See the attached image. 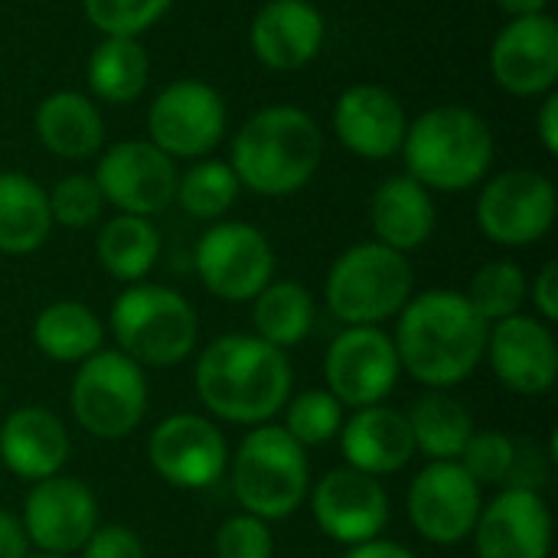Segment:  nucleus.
Returning <instances> with one entry per match:
<instances>
[{"instance_id": "1", "label": "nucleus", "mask_w": 558, "mask_h": 558, "mask_svg": "<svg viewBox=\"0 0 558 558\" xmlns=\"http://www.w3.org/2000/svg\"><path fill=\"white\" fill-rule=\"evenodd\" d=\"M490 324L471 307L468 294L432 288L412 294L399 311L396 353L399 366L428 389H451L474 376L484 360Z\"/></svg>"}, {"instance_id": "2", "label": "nucleus", "mask_w": 558, "mask_h": 558, "mask_svg": "<svg viewBox=\"0 0 558 558\" xmlns=\"http://www.w3.org/2000/svg\"><path fill=\"white\" fill-rule=\"evenodd\" d=\"M196 396L209 415L229 425H268L291 399L284 350L255 333H226L196 360Z\"/></svg>"}, {"instance_id": "3", "label": "nucleus", "mask_w": 558, "mask_h": 558, "mask_svg": "<svg viewBox=\"0 0 558 558\" xmlns=\"http://www.w3.org/2000/svg\"><path fill=\"white\" fill-rule=\"evenodd\" d=\"M324 128L298 105H268L232 134L229 167L242 190L255 196H291L304 190L324 163Z\"/></svg>"}, {"instance_id": "4", "label": "nucleus", "mask_w": 558, "mask_h": 558, "mask_svg": "<svg viewBox=\"0 0 558 558\" xmlns=\"http://www.w3.org/2000/svg\"><path fill=\"white\" fill-rule=\"evenodd\" d=\"M405 173L428 193H464L487 180L494 167V131L464 105H435L409 118L402 141Z\"/></svg>"}, {"instance_id": "5", "label": "nucleus", "mask_w": 558, "mask_h": 558, "mask_svg": "<svg viewBox=\"0 0 558 558\" xmlns=\"http://www.w3.org/2000/svg\"><path fill=\"white\" fill-rule=\"evenodd\" d=\"M108 324L118 350L128 360H134L141 369L144 366L163 369L183 363L196 350V337H199V320L193 304L180 291L150 281L128 284L114 298Z\"/></svg>"}, {"instance_id": "6", "label": "nucleus", "mask_w": 558, "mask_h": 558, "mask_svg": "<svg viewBox=\"0 0 558 558\" xmlns=\"http://www.w3.org/2000/svg\"><path fill=\"white\" fill-rule=\"evenodd\" d=\"M415 288L412 265L402 252L379 242H360L337 255L327 271L324 301L347 327H379L399 317Z\"/></svg>"}, {"instance_id": "7", "label": "nucleus", "mask_w": 558, "mask_h": 558, "mask_svg": "<svg viewBox=\"0 0 558 558\" xmlns=\"http://www.w3.org/2000/svg\"><path fill=\"white\" fill-rule=\"evenodd\" d=\"M232 494L265 523L288 520L311 494L304 448L281 425H255L232 458Z\"/></svg>"}, {"instance_id": "8", "label": "nucleus", "mask_w": 558, "mask_h": 558, "mask_svg": "<svg viewBox=\"0 0 558 558\" xmlns=\"http://www.w3.org/2000/svg\"><path fill=\"white\" fill-rule=\"evenodd\" d=\"M69 405L92 438L118 441L128 438L147 415V379L144 369L121 350H98L78 363Z\"/></svg>"}, {"instance_id": "9", "label": "nucleus", "mask_w": 558, "mask_h": 558, "mask_svg": "<svg viewBox=\"0 0 558 558\" xmlns=\"http://www.w3.org/2000/svg\"><path fill=\"white\" fill-rule=\"evenodd\" d=\"M229 108L216 85L203 78L167 82L147 108V141L170 160H199L226 141Z\"/></svg>"}, {"instance_id": "10", "label": "nucleus", "mask_w": 558, "mask_h": 558, "mask_svg": "<svg viewBox=\"0 0 558 558\" xmlns=\"http://www.w3.org/2000/svg\"><path fill=\"white\" fill-rule=\"evenodd\" d=\"M193 265L203 288L226 304L255 301L275 281V248L268 235L239 219L213 222L196 242Z\"/></svg>"}, {"instance_id": "11", "label": "nucleus", "mask_w": 558, "mask_h": 558, "mask_svg": "<svg viewBox=\"0 0 558 558\" xmlns=\"http://www.w3.org/2000/svg\"><path fill=\"white\" fill-rule=\"evenodd\" d=\"M556 209V183L543 170L513 167L484 180L474 216L487 242L526 248L553 232Z\"/></svg>"}, {"instance_id": "12", "label": "nucleus", "mask_w": 558, "mask_h": 558, "mask_svg": "<svg viewBox=\"0 0 558 558\" xmlns=\"http://www.w3.org/2000/svg\"><path fill=\"white\" fill-rule=\"evenodd\" d=\"M108 206L128 216H157L177 196V160H170L147 137H128L101 147L92 170Z\"/></svg>"}, {"instance_id": "13", "label": "nucleus", "mask_w": 558, "mask_h": 558, "mask_svg": "<svg viewBox=\"0 0 558 558\" xmlns=\"http://www.w3.org/2000/svg\"><path fill=\"white\" fill-rule=\"evenodd\" d=\"M399 373L396 343L379 327H347L333 337L324 356L327 392L353 412L379 405L396 389Z\"/></svg>"}, {"instance_id": "14", "label": "nucleus", "mask_w": 558, "mask_h": 558, "mask_svg": "<svg viewBox=\"0 0 558 558\" xmlns=\"http://www.w3.org/2000/svg\"><path fill=\"white\" fill-rule=\"evenodd\" d=\"M481 507V484L458 461H428L409 487V520L435 546L471 539Z\"/></svg>"}, {"instance_id": "15", "label": "nucleus", "mask_w": 558, "mask_h": 558, "mask_svg": "<svg viewBox=\"0 0 558 558\" xmlns=\"http://www.w3.org/2000/svg\"><path fill=\"white\" fill-rule=\"evenodd\" d=\"M150 468L177 490H206L229 468V445L216 422L177 412L163 418L147 441Z\"/></svg>"}, {"instance_id": "16", "label": "nucleus", "mask_w": 558, "mask_h": 558, "mask_svg": "<svg viewBox=\"0 0 558 558\" xmlns=\"http://www.w3.org/2000/svg\"><path fill=\"white\" fill-rule=\"evenodd\" d=\"M490 75L513 98H543L558 85V23L553 13L517 16L490 43Z\"/></svg>"}, {"instance_id": "17", "label": "nucleus", "mask_w": 558, "mask_h": 558, "mask_svg": "<svg viewBox=\"0 0 558 558\" xmlns=\"http://www.w3.org/2000/svg\"><path fill=\"white\" fill-rule=\"evenodd\" d=\"M20 526L39 553L72 556L98 530V500L78 477L52 474L29 487Z\"/></svg>"}, {"instance_id": "18", "label": "nucleus", "mask_w": 558, "mask_h": 558, "mask_svg": "<svg viewBox=\"0 0 558 558\" xmlns=\"http://www.w3.org/2000/svg\"><path fill=\"white\" fill-rule=\"evenodd\" d=\"M330 128L343 150L360 160H392L402 150L409 131V111L402 98L376 82H356L343 88L330 111Z\"/></svg>"}, {"instance_id": "19", "label": "nucleus", "mask_w": 558, "mask_h": 558, "mask_svg": "<svg viewBox=\"0 0 558 558\" xmlns=\"http://www.w3.org/2000/svg\"><path fill=\"white\" fill-rule=\"evenodd\" d=\"M311 513L324 536L350 549L379 539L389 523V494L379 477L337 468L311 490Z\"/></svg>"}, {"instance_id": "20", "label": "nucleus", "mask_w": 558, "mask_h": 558, "mask_svg": "<svg viewBox=\"0 0 558 558\" xmlns=\"http://www.w3.org/2000/svg\"><path fill=\"white\" fill-rule=\"evenodd\" d=\"M494 376L517 396H543L558 379V347L553 327L539 317L513 314L490 324L487 350Z\"/></svg>"}, {"instance_id": "21", "label": "nucleus", "mask_w": 558, "mask_h": 558, "mask_svg": "<svg viewBox=\"0 0 558 558\" xmlns=\"http://www.w3.org/2000/svg\"><path fill=\"white\" fill-rule=\"evenodd\" d=\"M327 43V20L314 0H265L248 26L255 59L271 72L311 65Z\"/></svg>"}, {"instance_id": "22", "label": "nucleus", "mask_w": 558, "mask_h": 558, "mask_svg": "<svg viewBox=\"0 0 558 558\" xmlns=\"http://www.w3.org/2000/svg\"><path fill=\"white\" fill-rule=\"evenodd\" d=\"M471 536L477 558H549L553 513L543 494L504 487L487 507H481Z\"/></svg>"}, {"instance_id": "23", "label": "nucleus", "mask_w": 558, "mask_h": 558, "mask_svg": "<svg viewBox=\"0 0 558 558\" xmlns=\"http://www.w3.org/2000/svg\"><path fill=\"white\" fill-rule=\"evenodd\" d=\"M69 432L56 412L43 405H23L0 425V464L20 481H46L62 474L69 461Z\"/></svg>"}, {"instance_id": "24", "label": "nucleus", "mask_w": 558, "mask_h": 558, "mask_svg": "<svg viewBox=\"0 0 558 558\" xmlns=\"http://www.w3.org/2000/svg\"><path fill=\"white\" fill-rule=\"evenodd\" d=\"M337 438H340L347 468L369 474V477H389L415 458L405 415L383 402L356 409L350 418H343V428Z\"/></svg>"}, {"instance_id": "25", "label": "nucleus", "mask_w": 558, "mask_h": 558, "mask_svg": "<svg viewBox=\"0 0 558 558\" xmlns=\"http://www.w3.org/2000/svg\"><path fill=\"white\" fill-rule=\"evenodd\" d=\"M36 141L59 160H95L105 147V118L98 101L78 88L49 92L33 111Z\"/></svg>"}, {"instance_id": "26", "label": "nucleus", "mask_w": 558, "mask_h": 558, "mask_svg": "<svg viewBox=\"0 0 558 558\" xmlns=\"http://www.w3.org/2000/svg\"><path fill=\"white\" fill-rule=\"evenodd\" d=\"M438 209L435 196L412 180L409 173H396L383 180L369 199V226L376 232L373 242L392 248V252H415L435 235Z\"/></svg>"}, {"instance_id": "27", "label": "nucleus", "mask_w": 558, "mask_h": 558, "mask_svg": "<svg viewBox=\"0 0 558 558\" xmlns=\"http://www.w3.org/2000/svg\"><path fill=\"white\" fill-rule=\"evenodd\" d=\"M52 232L46 190L23 170H0V255H33Z\"/></svg>"}, {"instance_id": "28", "label": "nucleus", "mask_w": 558, "mask_h": 558, "mask_svg": "<svg viewBox=\"0 0 558 558\" xmlns=\"http://www.w3.org/2000/svg\"><path fill=\"white\" fill-rule=\"evenodd\" d=\"M85 82L95 101L131 105L150 82V56L134 36H101L85 59Z\"/></svg>"}, {"instance_id": "29", "label": "nucleus", "mask_w": 558, "mask_h": 558, "mask_svg": "<svg viewBox=\"0 0 558 558\" xmlns=\"http://www.w3.org/2000/svg\"><path fill=\"white\" fill-rule=\"evenodd\" d=\"M160 248H163V239L157 226L144 216L114 213L108 222H101L95 235L98 265L105 268V275H111L121 284L144 281L160 262Z\"/></svg>"}, {"instance_id": "30", "label": "nucleus", "mask_w": 558, "mask_h": 558, "mask_svg": "<svg viewBox=\"0 0 558 558\" xmlns=\"http://www.w3.org/2000/svg\"><path fill=\"white\" fill-rule=\"evenodd\" d=\"M33 343L52 363H85L105 343V324L82 301H52L33 320Z\"/></svg>"}, {"instance_id": "31", "label": "nucleus", "mask_w": 558, "mask_h": 558, "mask_svg": "<svg viewBox=\"0 0 558 558\" xmlns=\"http://www.w3.org/2000/svg\"><path fill=\"white\" fill-rule=\"evenodd\" d=\"M405 422L415 451L428 461H458L474 435V415L461 399L448 396V389H432L428 396L415 399Z\"/></svg>"}, {"instance_id": "32", "label": "nucleus", "mask_w": 558, "mask_h": 558, "mask_svg": "<svg viewBox=\"0 0 558 558\" xmlns=\"http://www.w3.org/2000/svg\"><path fill=\"white\" fill-rule=\"evenodd\" d=\"M317 320L314 298L298 281H271L255 301H252V324L255 337L265 343L288 350L311 337Z\"/></svg>"}, {"instance_id": "33", "label": "nucleus", "mask_w": 558, "mask_h": 558, "mask_svg": "<svg viewBox=\"0 0 558 558\" xmlns=\"http://www.w3.org/2000/svg\"><path fill=\"white\" fill-rule=\"evenodd\" d=\"M239 193H242V183L235 170L229 167V160L199 157L177 177L173 203H180V209L193 219L219 222L235 206Z\"/></svg>"}, {"instance_id": "34", "label": "nucleus", "mask_w": 558, "mask_h": 558, "mask_svg": "<svg viewBox=\"0 0 558 558\" xmlns=\"http://www.w3.org/2000/svg\"><path fill=\"white\" fill-rule=\"evenodd\" d=\"M526 298H530V278L510 258H497V262L481 265L471 278V288H468L471 307L487 324H497V320L520 314Z\"/></svg>"}, {"instance_id": "35", "label": "nucleus", "mask_w": 558, "mask_h": 558, "mask_svg": "<svg viewBox=\"0 0 558 558\" xmlns=\"http://www.w3.org/2000/svg\"><path fill=\"white\" fill-rule=\"evenodd\" d=\"M347 409L327 392V389H307L301 396H291L284 405V432L301 448H320L333 441L343 428Z\"/></svg>"}, {"instance_id": "36", "label": "nucleus", "mask_w": 558, "mask_h": 558, "mask_svg": "<svg viewBox=\"0 0 558 558\" xmlns=\"http://www.w3.org/2000/svg\"><path fill=\"white\" fill-rule=\"evenodd\" d=\"M170 7L173 0H82L85 20L101 36H134V39L154 29L170 13Z\"/></svg>"}, {"instance_id": "37", "label": "nucleus", "mask_w": 558, "mask_h": 558, "mask_svg": "<svg viewBox=\"0 0 558 558\" xmlns=\"http://www.w3.org/2000/svg\"><path fill=\"white\" fill-rule=\"evenodd\" d=\"M46 199L52 226L62 229H88L101 219L108 206L92 173H65L52 183V190H46Z\"/></svg>"}, {"instance_id": "38", "label": "nucleus", "mask_w": 558, "mask_h": 558, "mask_svg": "<svg viewBox=\"0 0 558 558\" xmlns=\"http://www.w3.org/2000/svg\"><path fill=\"white\" fill-rule=\"evenodd\" d=\"M517 461V441L504 432H474L468 448L461 451L458 464L484 487H507L510 471Z\"/></svg>"}, {"instance_id": "39", "label": "nucleus", "mask_w": 558, "mask_h": 558, "mask_svg": "<svg viewBox=\"0 0 558 558\" xmlns=\"http://www.w3.org/2000/svg\"><path fill=\"white\" fill-rule=\"evenodd\" d=\"M275 539L265 520L252 513L229 517L216 533V558H271Z\"/></svg>"}, {"instance_id": "40", "label": "nucleus", "mask_w": 558, "mask_h": 558, "mask_svg": "<svg viewBox=\"0 0 558 558\" xmlns=\"http://www.w3.org/2000/svg\"><path fill=\"white\" fill-rule=\"evenodd\" d=\"M78 553L82 558H147L141 536L121 523L98 526Z\"/></svg>"}, {"instance_id": "41", "label": "nucleus", "mask_w": 558, "mask_h": 558, "mask_svg": "<svg viewBox=\"0 0 558 558\" xmlns=\"http://www.w3.org/2000/svg\"><path fill=\"white\" fill-rule=\"evenodd\" d=\"M530 294H533V307H536L539 320L553 327V324L558 320V265L556 262H546V265L536 271V278H533V284H530Z\"/></svg>"}, {"instance_id": "42", "label": "nucleus", "mask_w": 558, "mask_h": 558, "mask_svg": "<svg viewBox=\"0 0 558 558\" xmlns=\"http://www.w3.org/2000/svg\"><path fill=\"white\" fill-rule=\"evenodd\" d=\"M536 137L549 157H558V92H549L539 98L536 111Z\"/></svg>"}, {"instance_id": "43", "label": "nucleus", "mask_w": 558, "mask_h": 558, "mask_svg": "<svg viewBox=\"0 0 558 558\" xmlns=\"http://www.w3.org/2000/svg\"><path fill=\"white\" fill-rule=\"evenodd\" d=\"M26 556H29V543H26V533H23L20 520L10 517L7 510H0V558Z\"/></svg>"}, {"instance_id": "44", "label": "nucleus", "mask_w": 558, "mask_h": 558, "mask_svg": "<svg viewBox=\"0 0 558 558\" xmlns=\"http://www.w3.org/2000/svg\"><path fill=\"white\" fill-rule=\"evenodd\" d=\"M343 558H415V553L392 539H369V543L350 546Z\"/></svg>"}, {"instance_id": "45", "label": "nucleus", "mask_w": 558, "mask_h": 558, "mask_svg": "<svg viewBox=\"0 0 558 558\" xmlns=\"http://www.w3.org/2000/svg\"><path fill=\"white\" fill-rule=\"evenodd\" d=\"M549 3L553 0H497L500 13L507 20H517V16H536V13H549Z\"/></svg>"}, {"instance_id": "46", "label": "nucleus", "mask_w": 558, "mask_h": 558, "mask_svg": "<svg viewBox=\"0 0 558 558\" xmlns=\"http://www.w3.org/2000/svg\"><path fill=\"white\" fill-rule=\"evenodd\" d=\"M26 558H72V556H56V553H29Z\"/></svg>"}]
</instances>
